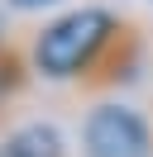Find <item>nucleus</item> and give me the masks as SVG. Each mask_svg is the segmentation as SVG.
<instances>
[{
  "label": "nucleus",
  "mask_w": 153,
  "mask_h": 157,
  "mask_svg": "<svg viewBox=\"0 0 153 157\" xmlns=\"http://www.w3.org/2000/svg\"><path fill=\"white\" fill-rule=\"evenodd\" d=\"M0 157H62V138L48 124H29L0 143Z\"/></svg>",
  "instance_id": "nucleus-3"
},
{
  "label": "nucleus",
  "mask_w": 153,
  "mask_h": 157,
  "mask_svg": "<svg viewBox=\"0 0 153 157\" xmlns=\"http://www.w3.org/2000/svg\"><path fill=\"white\" fill-rule=\"evenodd\" d=\"M110 29H115V19L105 10H96V5L53 19L38 33V43H34L38 71H43V76H76V71L101 52V43L110 38Z\"/></svg>",
  "instance_id": "nucleus-1"
},
{
  "label": "nucleus",
  "mask_w": 153,
  "mask_h": 157,
  "mask_svg": "<svg viewBox=\"0 0 153 157\" xmlns=\"http://www.w3.org/2000/svg\"><path fill=\"white\" fill-rule=\"evenodd\" d=\"M10 5H19V10H38V5H53V0H10Z\"/></svg>",
  "instance_id": "nucleus-4"
},
{
  "label": "nucleus",
  "mask_w": 153,
  "mask_h": 157,
  "mask_svg": "<svg viewBox=\"0 0 153 157\" xmlns=\"http://www.w3.org/2000/svg\"><path fill=\"white\" fill-rule=\"evenodd\" d=\"M81 143L86 157H148V124L129 105H101L86 119Z\"/></svg>",
  "instance_id": "nucleus-2"
}]
</instances>
